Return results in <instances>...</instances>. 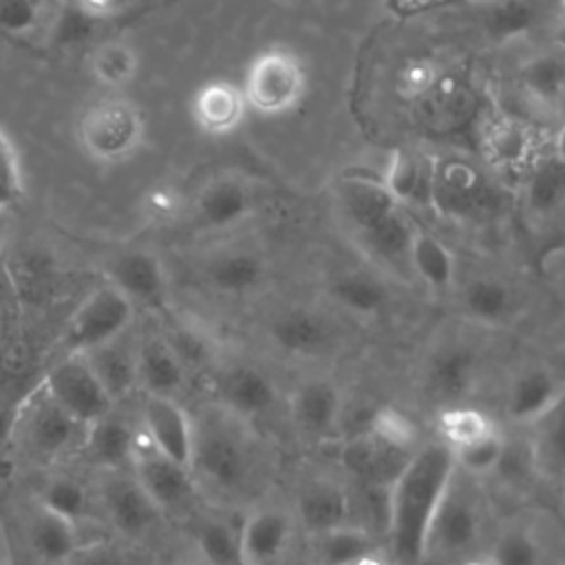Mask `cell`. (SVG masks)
I'll use <instances>...</instances> for the list:
<instances>
[{
  "instance_id": "6da1fadb",
  "label": "cell",
  "mask_w": 565,
  "mask_h": 565,
  "mask_svg": "<svg viewBox=\"0 0 565 565\" xmlns=\"http://www.w3.org/2000/svg\"><path fill=\"white\" fill-rule=\"evenodd\" d=\"M455 472L441 441L419 446L388 488L386 539L393 565H422L428 523Z\"/></svg>"
},
{
  "instance_id": "7a4b0ae2",
  "label": "cell",
  "mask_w": 565,
  "mask_h": 565,
  "mask_svg": "<svg viewBox=\"0 0 565 565\" xmlns=\"http://www.w3.org/2000/svg\"><path fill=\"white\" fill-rule=\"evenodd\" d=\"M335 207L351 230L360 249L375 265L395 274L408 269V245L413 218L388 192L380 174L366 170H349L338 177L333 188Z\"/></svg>"
},
{
  "instance_id": "3957f363",
  "label": "cell",
  "mask_w": 565,
  "mask_h": 565,
  "mask_svg": "<svg viewBox=\"0 0 565 565\" xmlns=\"http://www.w3.org/2000/svg\"><path fill=\"white\" fill-rule=\"evenodd\" d=\"M192 459L194 481L218 494L238 492L254 468V446L247 422L234 417L218 404L192 419Z\"/></svg>"
},
{
  "instance_id": "277c9868",
  "label": "cell",
  "mask_w": 565,
  "mask_h": 565,
  "mask_svg": "<svg viewBox=\"0 0 565 565\" xmlns=\"http://www.w3.org/2000/svg\"><path fill=\"white\" fill-rule=\"evenodd\" d=\"M143 137V113L126 97H102L77 119V143L86 157L99 163H117L132 157Z\"/></svg>"
},
{
  "instance_id": "5b68a950",
  "label": "cell",
  "mask_w": 565,
  "mask_h": 565,
  "mask_svg": "<svg viewBox=\"0 0 565 565\" xmlns=\"http://www.w3.org/2000/svg\"><path fill=\"white\" fill-rule=\"evenodd\" d=\"M481 503L468 477L455 468L428 523L422 565L466 556L481 534Z\"/></svg>"
},
{
  "instance_id": "8992f818",
  "label": "cell",
  "mask_w": 565,
  "mask_h": 565,
  "mask_svg": "<svg viewBox=\"0 0 565 565\" xmlns=\"http://www.w3.org/2000/svg\"><path fill=\"white\" fill-rule=\"evenodd\" d=\"M247 108L265 117H280L298 108L307 93V71L285 46H269L252 57L241 86Z\"/></svg>"
},
{
  "instance_id": "52a82bcc",
  "label": "cell",
  "mask_w": 565,
  "mask_h": 565,
  "mask_svg": "<svg viewBox=\"0 0 565 565\" xmlns=\"http://www.w3.org/2000/svg\"><path fill=\"white\" fill-rule=\"evenodd\" d=\"M497 207V192L463 157H435L430 210L452 221H477Z\"/></svg>"
},
{
  "instance_id": "ba28073f",
  "label": "cell",
  "mask_w": 565,
  "mask_h": 565,
  "mask_svg": "<svg viewBox=\"0 0 565 565\" xmlns=\"http://www.w3.org/2000/svg\"><path fill=\"white\" fill-rule=\"evenodd\" d=\"M135 305L108 280L97 285L73 311L64 344L66 353H86L124 335L135 320Z\"/></svg>"
},
{
  "instance_id": "9c48e42d",
  "label": "cell",
  "mask_w": 565,
  "mask_h": 565,
  "mask_svg": "<svg viewBox=\"0 0 565 565\" xmlns=\"http://www.w3.org/2000/svg\"><path fill=\"white\" fill-rule=\"evenodd\" d=\"M40 386L84 428L110 413L115 406L82 353H66L46 371Z\"/></svg>"
},
{
  "instance_id": "30bf717a",
  "label": "cell",
  "mask_w": 565,
  "mask_h": 565,
  "mask_svg": "<svg viewBox=\"0 0 565 565\" xmlns=\"http://www.w3.org/2000/svg\"><path fill=\"white\" fill-rule=\"evenodd\" d=\"M128 470L159 512L183 508L196 492V481L190 468L163 455L141 430L135 435Z\"/></svg>"
},
{
  "instance_id": "8fae6325",
  "label": "cell",
  "mask_w": 565,
  "mask_h": 565,
  "mask_svg": "<svg viewBox=\"0 0 565 565\" xmlns=\"http://www.w3.org/2000/svg\"><path fill=\"white\" fill-rule=\"evenodd\" d=\"M256 194L247 179L232 172L210 177L196 192L192 216L207 232H223L241 225L254 214Z\"/></svg>"
},
{
  "instance_id": "7c38bea8",
  "label": "cell",
  "mask_w": 565,
  "mask_h": 565,
  "mask_svg": "<svg viewBox=\"0 0 565 565\" xmlns=\"http://www.w3.org/2000/svg\"><path fill=\"white\" fill-rule=\"evenodd\" d=\"M106 280L113 282L135 309H163L168 302V269L152 249H124L108 263Z\"/></svg>"
},
{
  "instance_id": "4fadbf2b",
  "label": "cell",
  "mask_w": 565,
  "mask_h": 565,
  "mask_svg": "<svg viewBox=\"0 0 565 565\" xmlns=\"http://www.w3.org/2000/svg\"><path fill=\"white\" fill-rule=\"evenodd\" d=\"M479 146L483 159L501 174H519L530 168L534 157L541 152L534 128L514 115L494 113L481 126Z\"/></svg>"
},
{
  "instance_id": "5bb4252c",
  "label": "cell",
  "mask_w": 565,
  "mask_h": 565,
  "mask_svg": "<svg viewBox=\"0 0 565 565\" xmlns=\"http://www.w3.org/2000/svg\"><path fill=\"white\" fill-rule=\"evenodd\" d=\"M278 391L267 371L249 362L227 364L216 380V404L243 422L263 417L276 406Z\"/></svg>"
},
{
  "instance_id": "9a60e30c",
  "label": "cell",
  "mask_w": 565,
  "mask_h": 565,
  "mask_svg": "<svg viewBox=\"0 0 565 565\" xmlns=\"http://www.w3.org/2000/svg\"><path fill=\"white\" fill-rule=\"evenodd\" d=\"M99 497L106 519L124 536L148 534L161 516L159 508L150 501L128 468L106 470Z\"/></svg>"
},
{
  "instance_id": "2e32d148",
  "label": "cell",
  "mask_w": 565,
  "mask_h": 565,
  "mask_svg": "<svg viewBox=\"0 0 565 565\" xmlns=\"http://www.w3.org/2000/svg\"><path fill=\"white\" fill-rule=\"evenodd\" d=\"M481 377V355L468 342H444L426 360V388L446 404H459Z\"/></svg>"
},
{
  "instance_id": "e0dca14e",
  "label": "cell",
  "mask_w": 565,
  "mask_h": 565,
  "mask_svg": "<svg viewBox=\"0 0 565 565\" xmlns=\"http://www.w3.org/2000/svg\"><path fill=\"white\" fill-rule=\"evenodd\" d=\"M269 276L265 256L247 245L214 249L201 265V278L221 296L243 298L258 291Z\"/></svg>"
},
{
  "instance_id": "ac0fdd59",
  "label": "cell",
  "mask_w": 565,
  "mask_h": 565,
  "mask_svg": "<svg viewBox=\"0 0 565 565\" xmlns=\"http://www.w3.org/2000/svg\"><path fill=\"white\" fill-rule=\"evenodd\" d=\"M267 338L271 344L296 358L322 355L333 344L331 320L311 307H285L267 322Z\"/></svg>"
},
{
  "instance_id": "d6986e66",
  "label": "cell",
  "mask_w": 565,
  "mask_h": 565,
  "mask_svg": "<svg viewBox=\"0 0 565 565\" xmlns=\"http://www.w3.org/2000/svg\"><path fill=\"white\" fill-rule=\"evenodd\" d=\"M289 413L300 433L324 439L340 426L344 413L342 391L329 377H305L289 395Z\"/></svg>"
},
{
  "instance_id": "ffe728a7",
  "label": "cell",
  "mask_w": 565,
  "mask_h": 565,
  "mask_svg": "<svg viewBox=\"0 0 565 565\" xmlns=\"http://www.w3.org/2000/svg\"><path fill=\"white\" fill-rule=\"evenodd\" d=\"M563 402V382L545 364H532L519 371L505 393V413L514 424L532 426L547 417Z\"/></svg>"
},
{
  "instance_id": "44dd1931",
  "label": "cell",
  "mask_w": 565,
  "mask_h": 565,
  "mask_svg": "<svg viewBox=\"0 0 565 565\" xmlns=\"http://www.w3.org/2000/svg\"><path fill=\"white\" fill-rule=\"evenodd\" d=\"M141 433L163 455L190 468L192 459V417L177 402V397L146 395L141 406Z\"/></svg>"
},
{
  "instance_id": "7402d4cb",
  "label": "cell",
  "mask_w": 565,
  "mask_h": 565,
  "mask_svg": "<svg viewBox=\"0 0 565 565\" xmlns=\"http://www.w3.org/2000/svg\"><path fill=\"white\" fill-rule=\"evenodd\" d=\"M18 426H24L29 444L46 457L66 450L77 439L79 430H84V426L64 413L42 386L18 408Z\"/></svg>"
},
{
  "instance_id": "603a6c76",
  "label": "cell",
  "mask_w": 565,
  "mask_h": 565,
  "mask_svg": "<svg viewBox=\"0 0 565 565\" xmlns=\"http://www.w3.org/2000/svg\"><path fill=\"white\" fill-rule=\"evenodd\" d=\"M523 203L532 218L550 221L558 214L565 199V159L561 141L541 148L530 168L521 177Z\"/></svg>"
},
{
  "instance_id": "cb8c5ba5",
  "label": "cell",
  "mask_w": 565,
  "mask_h": 565,
  "mask_svg": "<svg viewBox=\"0 0 565 565\" xmlns=\"http://www.w3.org/2000/svg\"><path fill=\"white\" fill-rule=\"evenodd\" d=\"M247 113V102L234 82L210 79L201 84L190 99V117L194 126L212 137L234 132Z\"/></svg>"
},
{
  "instance_id": "d4e9b609",
  "label": "cell",
  "mask_w": 565,
  "mask_h": 565,
  "mask_svg": "<svg viewBox=\"0 0 565 565\" xmlns=\"http://www.w3.org/2000/svg\"><path fill=\"white\" fill-rule=\"evenodd\" d=\"M137 386L163 397H177L185 386V362L168 338L143 333L137 340Z\"/></svg>"
},
{
  "instance_id": "484cf974",
  "label": "cell",
  "mask_w": 565,
  "mask_h": 565,
  "mask_svg": "<svg viewBox=\"0 0 565 565\" xmlns=\"http://www.w3.org/2000/svg\"><path fill=\"white\" fill-rule=\"evenodd\" d=\"M413 452H404L380 444L366 430L353 435L340 450L342 468L355 483L391 488Z\"/></svg>"
},
{
  "instance_id": "4316f807",
  "label": "cell",
  "mask_w": 565,
  "mask_h": 565,
  "mask_svg": "<svg viewBox=\"0 0 565 565\" xmlns=\"http://www.w3.org/2000/svg\"><path fill=\"white\" fill-rule=\"evenodd\" d=\"M296 514L300 525L313 536L351 523L353 499L340 481L331 477H316L298 490Z\"/></svg>"
},
{
  "instance_id": "83f0119b",
  "label": "cell",
  "mask_w": 565,
  "mask_h": 565,
  "mask_svg": "<svg viewBox=\"0 0 565 565\" xmlns=\"http://www.w3.org/2000/svg\"><path fill=\"white\" fill-rule=\"evenodd\" d=\"M289 541L291 519L278 508H256L238 527L241 554L247 565H276Z\"/></svg>"
},
{
  "instance_id": "f1b7e54d",
  "label": "cell",
  "mask_w": 565,
  "mask_h": 565,
  "mask_svg": "<svg viewBox=\"0 0 565 565\" xmlns=\"http://www.w3.org/2000/svg\"><path fill=\"white\" fill-rule=\"evenodd\" d=\"M435 157L413 148H397L380 174L402 207H430Z\"/></svg>"
},
{
  "instance_id": "f546056e",
  "label": "cell",
  "mask_w": 565,
  "mask_h": 565,
  "mask_svg": "<svg viewBox=\"0 0 565 565\" xmlns=\"http://www.w3.org/2000/svg\"><path fill=\"white\" fill-rule=\"evenodd\" d=\"M82 355L113 402H119L137 388V340H130L128 331Z\"/></svg>"
},
{
  "instance_id": "4dcf8cb0",
  "label": "cell",
  "mask_w": 565,
  "mask_h": 565,
  "mask_svg": "<svg viewBox=\"0 0 565 565\" xmlns=\"http://www.w3.org/2000/svg\"><path fill=\"white\" fill-rule=\"evenodd\" d=\"M135 435L137 430L110 411L84 428L82 448L95 466L104 470H126L130 468Z\"/></svg>"
},
{
  "instance_id": "1f68e13d",
  "label": "cell",
  "mask_w": 565,
  "mask_h": 565,
  "mask_svg": "<svg viewBox=\"0 0 565 565\" xmlns=\"http://www.w3.org/2000/svg\"><path fill=\"white\" fill-rule=\"evenodd\" d=\"M461 311L468 320L486 327H501L519 311L516 291L492 276H477L468 280L459 296Z\"/></svg>"
},
{
  "instance_id": "d6a6232c",
  "label": "cell",
  "mask_w": 565,
  "mask_h": 565,
  "mask_svg": "<svg viewBox=\"0 0 565 565\" xmlns=\"http://www.w3.org/2000/svg\"><path fill=\"white\" fill-rule=\"evenodd\" d=\"M324 294L331 305L355 318H377L388 305L386 285L377 276L358 269L333 276Z\"/></svg>"
},
{
  "instance_id": "836d02e7",
  "label": "cell",
  "mask_w": 565,
  "mask_h": 565,
  "mask_svg": "<svg viewBox=\"0 0 565 565\" xmlns=\"http://www.w3.org/2000/svg\"><path fill=\"white\" fill-rule=\"evenodd\" d=\"M380 550L373 532L358 523H344L311 536L316 565H355L366 554Z\"/></svg>"
},
{
  "instance_id": "e575fe53",
  "label": "cell",
  "mask_w": 565,
  "mask_h": 565,
  "mask_svg": "<svg viewBox=\"0 0 565 565\" xmlns=\"http://www.w3.org/2000/svg\"><path fill=\"white\" fill-rule=\"evenodd\" d=\"M408 267L430 289L446 291L455 282V256L435 234L415 223L408 245Z\"/></svg>"
},
{
  "instance_id": "d590c367",
  "label": "cell",
  "mask_w": 565,
  "mask_h": 565,
  "mask_svg": "<svg viewBox=\"0 0 565 565\" xmlns=\"http://www.w3.org/2000/svg\"><path fill=\"white\" fill-rule=\"evenodd\" d=\"M31 547L49 565H64L79 547V525L44 510L40 505L31 523Z\"/></svg>"
},
{
  "instance_id": "8d00e7d4",
  "label": "cell",
  "mask_w": 565,
  "mask_h": 565,
  "mask_svg": "<svg viewBox=\"0 0 565 565\" xmlns=\"http://www.w3.org/2000/svg\"><path fill=\"white\" fill-rule=\"evenodd\" d=\"M90 75L106 88H121L139 73V53L126 40H106L90 53Z\"/></svg>"
},
{
  "instance_id": "74e56055",
  "label": "cell",
  "mask_w": 565,
  "mask_h": 565,
  "mask_svg": "<svg viewBox=\"0 0 565 565\" xmlns=\"http://www.w3.org/2000/svg\"><path fill=\"white\" fill-rule=\"evenodd\" d=\"M499 428L490 415L470 404H446L437 415L439 441L455 450Z\"/></svg>"
},
{
  "instance_id": "f35d334b",
  "label": "cell",
  "mask_w": 565,
  "mask_h": 565,
  "mask_svg": "<svg viewBox=\"0 0 565 565\" xmlns=\"http://www.w3.org/2000/svg\"><path fill=\"white\" fill-rule=\"evenodd\" d=\"M521 86L532 102L558 106L565 86V64L558 53H539L521 68Z\"/></svg>"
},
{
  "instance_id": "ab89813d",
  "label": "cell",
  "mask_w": 565,
  "mask_h": 565,
  "mask_svg": "<svg viewBox=\"0 0 565 565\" xmlns=\"http://www.w3.org/2000/svg\"><path fill=\"white\" fill-rule=\"evenodd\" d=\"M483 11V26L490 38L505 42L525 35L536 22V9L532 0H492L479 4Z\"/></svg>"
},
{
  "instance_id": "60d3db41",
  "label": "cell",
  "mask_w": 565,
  "mask_h": 565,
  "mask_svg": "<svg viewBox=\"0 0 565 565\" xmlns=\"http://www.w3.org/2000/svg\"><path fill=\"white\" fill-rule=\"evenodd\" d=\"M364 430L380 444L404 452H415L419 448V430L415 419L391 404L375 408L369 415Z\"/></svg>"
},
{
  "instance_id": "b9f144b4",
  "label": "cell",
  "mask_w": 565,
  "mask_h": 565,
  "mask_svg": "<svg viewBox=\"0 0 565 565\" xmlns=\"http://www.w3.org/2000/svg\"><path fill=\"white\" fill-rule=\"evenodd\" d=\"M505 446L508 444H505L503 433L499 428H494L488 435H483L466 446H459L450 452H452L455 468L459 472L468 475L470 479H477V477H488L499 470Z\"/></svg>"
},
{
  "instance_id": "7bdbcfd3",
  "label": "cell",
  "mask_w": 565,
  "mask_h": 565,
  "mask_svg": "<svg viewBox=\"0 0 565 565\" xmlns=\"http://www.w3.org/2000/svg\"><path fill=\"white\" fill-rule=\"evenodd\" d=\"M196 554L207 565H247L241 554L238 530L218 519H207L199 525Z\"/></svg>"
},
{
  "instance_id": "ee69618b",
  "label": "cell",
  "mask_w": 565,
  "mask_h": 565,
  "mask_svg": "<svg viewBox=\"0 0 565 565\" xmlns=\"http://www.w3.org/2000/svg\"><path fill=\"white\" fill-rule=\"evenodd\" d=\"M40 505L75 525H79L90 512V497L84 483L73 477H55L51 479L42 494Z\"/></svg>"
},
{
  "instance_id": "f6af8a7d",
  "label": "cell",
  "mask_w": 565,
  "mask_h": 565,
  "mask_svg": "<svg viewBox=\"0 0 565 565\" xmlns=\"http://www.w3.org/2000/svg\"><path fill=\"white\" fill-rule=\"evenodd\" d=\"M561 408L550 413L547 417L532 424L539 428V435L530 444V461L536 470L545 475H561L563 470V419L558 415Z\"/></svg>"
},
{
  "instance_id": "bcb514c9",
  "label": "cell",
  "mask_w": 565,
  "mask_h": 565,
  "mask_svg": "<svg viewBox=\"0 0 565 565\" xmlns=\"http://www.w3.org/2000/svg\"><path fill=\"white\" fill-rule=\"evenodd\" d=\"M439 75V66L430 57H408L397 66L393 86L402 99L417 102L433 93Z\"/></svg>"
},
{
  "instance_id": "7dc6e473",
  "label": "cell",
  "mask_w": 565,
  "mask_h": 565,
  "mask_svg": "<svg viewBox=\"0 0 565 565\" xmlns=\"http://www.w3.org/2000/svg\"><path fill=\"white\" fill-rule=\"evenodd\" d=\"M488 556L494 565H541V547L525 527L503 530Z\"/></svg>"
},
{
  "instance_id": "c3c4849f",
  "label": "cell",
  "mask_w": 565,
  "mask_h": 565,
  "mask_svg": "<svg viewBox=\"0 0 565 565\" xmlns=\"http://www.w3.org/2000/svg\"><path fill=\"white\" fill-rule=\"evenodd\" d=\"M24 196V170L11 135L0 126V212L15 207Z\"/></svg>"
},
{
  "instance_id": "681fc988",
  "label": "cell",
  "mask_w": 565,
  "mask_h": 565,
  "mask_svg": "<svg viewBox=\"0 0 565 565\" xmlns=\"http://www.w3.org/2000/svg\"><path fill=\"white\" fill-rule=\"evenodd\" d=\"M99 20H95L93 15H88L86 11H82L75 2L64 7L62 13L57 15V22H55V40L64 46H75V44H82L86 42L93 31L97 29Z\"/></svg>"
},
{
  "instance_id": "f907efd6",
  "label": "cell",
  "mask_w": 565,
  "mask_h": 565,
  "mask_svg": "<svg viewBox=\"0 0 565 565\" xmlns=\"http://www.w3.org/2000/svg\"><path fill=\"white\" fill-rule=\"evenodd\" d=\"M38 22L35 0H0V29L22 35Z\"/></svg>"
},
{
  "instance_id": "816d5d0a",
  "label": "cell",
  "mask_w": 565,
  "mask_h": 565,
  "mask_svg": "<svg viewBox=\"0 0 565 565\" xmlns=\"http://www.w3.org/2000/svg\"><path fill=\"white\" fill-rule=\"evenodd\" d=\"M64 565H128L119 552L104 547V545H93L88 550L79 547Z\"/></svg>"
},
{
  "instance_id": "f5cc1de1",
  "label": "cell",
  "mask_w": 565,
  "mask_h": 565,
  "mask_svg": "<svg viewBox=\"0 0 565 565\" xmlns=\"http://www.w3.org/2000/svg\"><path fill=\"white\" fill-rule=\"evenodd\" d=\"M448 2H450V0H386L388 9H391L395 15H402V18H413V15L433 11V9H437V7H444V4H448Z\"/></svg>"
},
{
  "instance_id": "db71d44e",
  "label": "cell",
  "mask_w": 565,
  "mask_h": 565,
  "mask_svg": "<svg viewBox=\"0 0 565 565\" xmlns=\"http://www.w3.org/2000/svg\"><path fill=\"white\" fill-rule=\"evenodd\" d=\"M563 267H565V256H563V245L547 247V252L541 256V271L547 280L561 282L563 280Z\"/></svg>"
},
{
  "instance_id": "11a10c76",
  "label": "cell",
  "mask_w": 565,
  "mask_h": 565,
  "mask_svg": "<svg viewBox=\"0 0 565 565\" xmlns=\"http://www.w3.org/2000/svg\"><path fill=\"white\" fill-rule=\"evenodd\" d=\"M82 11H86L88 15H93L95 20H108V18H113L117 11H119V7H121V2L124 0H73Z\"/></svg>"
},
{
  "instance_id": "9f6ffc18",
  "label": "cell",
  "mask_w": 565,
  "mask_h": 565,
  "mask_svg": "<svg viewBox=\"0 0 565 565\" xmlns=\"http://www.w3.org/2000/svg\"><path fill=\"white\" fill-rule=\"evenodd\" d=\"M148 205L157 214H166L177 207V192L168 185H157L148 192Z\"/></svg>"
},
{
  "instance_id": "6f0895ef",
  "label": "cell",
  "mask_w": 565,
  "mask_h": 565,
  "mask_svg": "<svg viewBox=\"0 0 565 565\" xmlns=\"http://www.w3.org/2000/svg\"><path fill=\"white\" fill-rule=\"evenodd\" d=\"M18 408H11L0 402V441L9 439L13 435V430L18 428Z\"/></svg>"
},
{
  "instance_id": "680465c9",
  "label": "cell",
  "mask_w": 565,
  "mask_h": 565,
  "mask_svg": "<svg viewBox=\"0 0 565 565\" xmlns=\"http://www.w3.org/2000/svg\"><path fill=\"white\" fill-rule=\"evenodd\" d=\"M461 565H494L490 556H470V558H463Z\"/></svg>"
},
{
  "instance_id": "91938a15",
  "label": "cell",
  "mask_w": 565,
  "mask_h": 565,
  "mask_svg": "<svg viewBox=\"0 0 565 565\" xmlns=\"http://www.w3.org/2000/svg\"><path fill=\"white\" fill-rule=\"evenodd\" d=\"M188 565H207V563H205V561H203V558L196 554V558H194L192 563H188Z\"/></svg>"
},
{
  "instance_id": "94428289",
  "label": "cell",
  "mask_w": 565,
  "mask_h": 565,
  "mask_svg": "<svg viewBox=\"0 0 565 565\" xmlns=\"http://www.w3.org/2000/svg\"><path fill=\"white\" fill-rule=\"evenodd\" d=\"M466 2H470V4H486V2H492V0H466Z\"/></svg>"
},
{
  "instance_id": "6125c7cd",
  "label": "cell",
  "mask_w": 565,
  "mask_h": 565,
  "mask_svg": "<svg viewBox=\"0 0 565 565\" xmlns=\"http://www.w3.org/2000/svg\"><path fill=\"white\" fill-rule=\"evenodd\" d=\"M0 247H2V238H0Z\"/></svg>"
}]
</instances>
